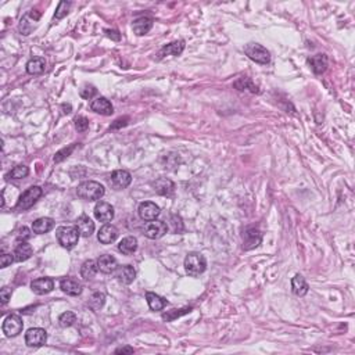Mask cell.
Masks as SVG:
<instances>
[{
	"instance_id": "2",
	"label": "cell",
	"mask_w": 355,
	"mask_h": 355,
	"mask_svg": "<svg viewBox=\"0 0 355 355\" xmlns=\"http://www.w3.org/2000/svg\"><path fill=\"white\" fill-rule=\"evenodd\" d=\"M183 265H185L186 274L189 275V276L196 278V276H200V275L206 272V269H207V261H206V257H204L203 254L193 251L189 252V254L186 255L185 264H183Z\"/></svg>"
},
{
	"instance_id": "5",
	"label": "cell",
	"mask_w": 355,
	"mask_h": 355,
	"mask_svg": "<svg viewBox=\"0 0 355 355\" xmlns=\"http://www.w3.org/2000/svg\"><path fill=\"white\" fill-rule=\"evenodd\" d=\"M244 53L248 59L258 63V64H268L271 61V53L266 50L264 46L258 43H248L244 46Z\"/></svg>"
},
{
	"instance_id": "42",
	"label": "cell",
	"mask_w": 355,
	"mask_h": 355,
	"mask_svg": "<svg viewBox=\"0 0 355 355\" xmlns=\"http://www.w3.org/2000/svg\"><path fill=\"white\" fill-rule=\"evenodd\" d=\"M11 293H13V290L10 287L1 288V290H0V298H1V303L7 304L8 300L11 298Z\"/></svg>"
},
{
	"instance_id": "22",
	"label": "cell",
	"mask_w": 355,
	"mask_h": 355,
	"mask_svg": "<svg viewBox=\"0 0 355 355\" xmlns=\"http://www.w3.org/2000/svg\"><path fill=\"white\" fill-rule=\"evenodd\" d=\"M60 288L68 294V296H79L82 293V284L78 281L75 279H71V278H67V279H63L60 282Z\"/></svg>"
},
{
	"instance_id": "44",
	"label": "cell",
	"mask_w": 355,
	"mask_h": 355,
	"mask_svg": "<svg viewBox=\"0 0 355 355\" xmlns=\"http://www.w3.org/2000/svg\"><path fill=\"white\" fill-rule=\"evenodd\" d=\"M30 237H31V233H30V229H28V228H25V226H24V228L20 229V232H18V240H20V242H25V240H27V239H30Z\"/></svg>"
},
{
	"instance_id": "36",
	"label": "cell",
	"mask_w": 355,
	"mask_h": 355,
	"mask_svg": "<svg viewBox=\"0 0 355 355\" xmlns=\"http://www.w3.org/2000/svg\"><path fill=\"white\" fill-rule=\"evenodd\" d=\"M75 147H76V144H71V146H68V147H64V148H61L60 151H57L56 153V155H54V163H61V161H64L66 160L67 157H70L71 155V153L74 151Z\"/></svg>"
},
{
	"instance_id": "4",
	"label": "cell",
	"mask_w": 355,
	"mask_h": 355,
	"mask_svg": "<svg viewBox=\"0 0 355 355\" xmlns=\"http://www.w3.org/2000/svg\"><path fill=\"white\" fill-rule=\"evenodd\" d=\"M40 196H42V189H40L39 186H31L28 190H25V192L20 196L15 208H17L18 211L30 210V208L36 203L37 200L40 199Z\"/></svg>"
},
{
	"instance_id": "14",
	"label": "cell",
	"mask_w": 355,
	"mask_h": 355,
	"mask_svg": "<svg viewBox=\"0 0 355 355\" xmlns=\"http://www.w3.org/2000/svg\"><path fill=\"white\" fill-rule=\"evenodd\" d=\"M31 288H32V291H34L35 294H37V296H43V294L50 293L53 288H54V282H53V279H50V278H39V279L32 281Z\"/></svg>"
},
{
	"instance_id": "19",
	"label": "cell",
	"mask_w": 355,
	"mask_h": 355,
	"mask_svg": "<svg viewBox=\"0 0 355 355\" xmlns=\"http://www.w3.org/2000/svg\"><path fill=\"white\" fill-rule=\"evenodd\" d=\"M183 49H185V42L183 40L172 42V43L164 46L163 49L157 53V60L164 59L165 56H179V54H182Z\"/></svg>"
},
{
	"instance_id": "33",
	"label": "cell",
	"mask_w": 355,
	"mask_h": 355,
	"mask_svg": "<svg viewBox=\"0 0 355 355\" xmlns=\"http://www.w3.org/2000/svg\"><path fill=\"white\" fill-rule=\"evenodd\" d=\"M190 311H192V307H185V308H180V310L168 311L167 314H163V319L164 320H167V322H171V320H175V319L179 318V317H182V315L189 314Z\"/></svg>"
},
{
	"instance_id": "29",
	"label": "cell",
	"mask_w": 355,
	"mask_h": 355,
	"mask_svg": "<svg viewBox=\"0 0 355 355\" xmlns=\"http://www.w3.org/2000/svg\"><path fill=\"white\" fill-rule=\"evenodd\" d=\"M99 271L97 268V261H93V259H88L85 261L81 266V276L85 279V281H90L95 278V275Z\"/></svg>"
},
{
	"instance_id": "10",
	"label": "cell",
	"mask_w": 355,
	"mask_h": 355,
	"mask_svg": "<svg viewBox=\"0 0 355 355\" xmlns=\"http://www.w3.org/2000/svg\"><path fill=\"white\" fill-rule=\"evenodd\" d=\"M138 213H139V216L143 221L150 222L158 218V215L161 214V210L153 201H144V203H142L141 206H139Z\"/></svg>"
},
{
	"instance_id": "30",
	"label": "cell",
	"mask_w": 355,
	"mask_h": 355,
	"mask_svg": "<svg viewBox=\"0 0 355 355\" xmlns=\"http://www.w3.org/2000/svg\"><path fill=\"white\" fill-rule=\"evenodd\" d=\"M146 300H147L148 307L151 311H161L168 304V301L164 300L163 297H160L155 293H151V291L146 293Z\"/></svg>"
},
{
	"instance_id": "12",
	"label": "cell",
	"mask_w": 355,
	"mask_h": 355,
	"mask_svg": "<svg viewBox=\"0 0 355 355\" xmlns=\"http://www.w3.org/2000/svg\"><path fill=\"white\" fill-rule=\"evenodd\" d=\"M95 216L97 221L108 223L114 218V207L106 201H99L95 207Z\"/></svg>"
},
{
	"instance_id": "37",
	"label": "cell",
	"mask_w": 355,
	"mask_h": 355,
	"mask_svg": "<svg viewBox=\"0 0 355 355\" xmlns=\"http://www.w3.org/2000/svg\"><path fill=\"white\" fill-rule=\"evenodd\" d=\"M74 125H75V129L78 131V132H86L89 129V119L86 117H82V115H78V117H75L74 119Z\"/></svg>"
},
{
	"instance_id": "38",
	"label": "cell",
	"mask_w": 355,
	"mask_h": 355,
	"mask_svg": "<svg viewBox=\"0 0 355 355\" xmlns=\"http://www.w3.org/2000/svg\"><path fill=\"white\" fill-rule=\"evenodd\" d=\"M79 95H81L82 99L90 100L92 97H95L97 95V89L95 88L93 85H85V86H82V89L79 90Z\"/></svg>"
},
{
	"instance_id": "21",
	"label": "cell",
	"mask_w": 355,
	"mask_h": 355,
	"mask_svg": "<svg viewBox=\"0 0 355 355\" xmlns=\"http://www.w3.org/2000/svg\"><path fill=\"white\" fill-rule=\"evenodd\" d=\"M76 228L79 230L81 236L83 237H90L95 232V222L89 218L88 215H81L78 219H76Z\"/></svg>"
},
{
	"instance_id": "11",
	"label": "cell",
	"mask_w": 355,
	"mask_h": 355,
	"mask_svg": "<svg viewBox=\"0 0 355 355\" xmlns=\"http://www.w3.org/2000/svg\"><path fill=\"white\" fill-rule=\"evenodd\" d=\"M110 182L111 185L114 186V189L122 190V189H125V187L131 185L132 175H131V172H128V171L125 170H117L111 174Z\"/></svg>"
},
{
	"instance_id": "18",
	"label": "cell",
	"mask_w": 355,
	"mask_h": 355,
	"mask_svg": "<svg viewBox=\"0 0 355 355\" xmlns=\"http://www.w3.org/2000/svg\"><path fill=\"white\" fill-rule=\"evenodd\" d=\"M97 268L103 274H114L115 269L118 268V262L110 254H104V255H102L100 258L97 259Z\"/></svg>"
},
{
	"instance_id": "17",
	"label": "cell",
	"mask_w": 355,
	"mask_h": 355,
	"mask_svg": "<svg viewBox=\"0 0 355 355\" xmlns=\"http://www.w3.org/2000/svg\"><path fill=\"white\" fill-rule=\"evenodd\" d=\"M114 275H115L117 281L121 282L122 284H131L136 278V271L131 265H122L115 269Z\"/></svg>"
},
{
	"instance_id": "15",
	"label": "cell",
	"mask_w": 355,
	"mask_h": 355,
	"mask_svg": "<svg viewBox=\"0 0 355 355\" xmlns=\"http://www.w3.org/2000/svg\"><path fill=\"white\" fill-rule=\"evenodd\" d=\"M90 108H92V111H95V112L100 114V115H106V117H108V115H111L114 112V107L110 103V100H107L106 97L102 96L96 97L90 103Z\"/></svg>"
},
{
	"instance_id": "46",
	"label": "cell",
	"mask_w": 355,
	"mask_h": 355,
	"mask_svg": "<svg viewBox=\"0 0 355 355\" xmlns=\"http://www.w3.org/2000/svg\"><path fill=\"white\" fill-rule=\"evenodd\" d=\"M115 353H117V354H119V353H129V354H132L133 348L132 347H122V348H118V350H115Z\"/></svg>"
},
{
	"instance_id": "1",
	"label": "cell",
	"mask_w": 355,
	"mask_h": 355,
	"mask_svg": "<svg viewBox=\"0 0 355 355\" xmlns=\"http://www.w3.org/2000/svg\"><path fill=\"white\" fill-rule=\"evenodd\" d=\"M104 186L100 185L99 182L95 180H86V182H82L81 185H78L76 187V194L78 197H81L82 200H86V201H97L104 196Z\"/></svg>"
},
{
	"instance_id": "31",
	"label": "cell",
	"mask_w": 355,
	"mask_h": 355,
	"mask_svg": "<svg viewBox=\"0 0 355 355\" xmlns=\"http://www.w3.org/2000/svg\"><path fill=\"white\" fill-rule=\"evenodd\" d=\"M233 86L237 89V90H250L251 93H259L258 88L252 83V81L250 78H239L235 83H233Z\"/></svg>"
},
{
	"instance_id": "9",
	"label": "cell",
	"mask_w": 355,
	"mask_h": 355,
	"mask_svg": "<svg viewBox=\"0 0 355 355\" xmlns=\"http://www.w3.org/2000/svg\"><path fill=\"white\" fill-rule=\"evenodd\" d=\"M22 327H24V323H22V319L18 315H8L3 322V333L7 337L18 336L22 332Z\"/></svg>"
},
{
	"instance_id": "13",
	"label": "cell",
	"mask_w": 355,
	"mask_h": 355,
	"mask_svg": "<svg viewBox=\"0 0 355 355\" xmlns=\"http://www.w3.org/2000/svg\"><path fill=\"white\" fill-rule=\"evenodd\" d=\"M118 237V229L114 226V225H110V223H106L103 225L99 233H97V240L100 242L102 244H111L114 243Z\"/></svg>"
},
{
	"instance_id": "23",
	"label": "cell",
	"mask_w": 355,
	"mask_h": 355,
	"mask_svg": "<svg viewBox=\"0 0 355 355\" xmlns=\"http://www.w3.org/2000/svg\"><path fill=\"white\" fill-rule=\"evenodd\" d=\"M151 28H153V20L148 17H139L132 22V30L138 36L146 35Z\"/></svg>"
},
{
	"instance_id": "35",
	"label": "cell",
	"mask_w": 355,
	"mask_h": 355,
	"mask_svg": "<svg viewBox=\"0 0 355 355\" xmlns=\"http://www.w3.org/2000/svg\"><path fill=\"white\" fill-rule=\"evenodd\" d=\"M28 175H30V168H28L27 165H22V164L14 167V168L11 170V172H10L11 179H24V178H27Z\"/></svg>"
},
{
	"instance_id": "24",
	"label": "cell",
	"mask_w": 355,
	"mask_h": 355,
	"mask_svg": "<svg viewBox=\"0 0 355 355\" xmlns=\"http://www.w3.org/2000/svg\"><path fill=\"white\" fill-rule=\"evenodd\" d=\"M53 228H54V221H53L52 218H47V216L39 218V219H36L32 223V230L36 235H44V233L50 232Z\"/></svg>"
},
{
	"instance_id": "6",
	"label": "cell",
	"mask_w": 355,
	"mask_h": 355,
	"mask_svg": "<svg viewBox=\"0 0 355 355\" xmlns=\"http://www.w3.org/2000/svg\"><path fill=\"white\" fill-rule=\"evenodd\" d=\"M168 225L165 223L164 221H158V219H154V221L147 222L143 228V235L147 237V239H151V240H157V239H161V237L168 232Z\"/></svg>"
},
{
	"instance_id": "8",
	"label": "cell",
	"mask_w": 355,
	"mask_h": 355,
	"mask_svg": "<svg viewBox=\"0 0 355 355\" xmlns=\"http://www.w3.org/2000/svg\"><path fill=\"white\" fill-rule=\"evenodd\" d=\"M47 341V333L42 327H34L25 333V344L31 348L42 347Z\"/></svg>"
},
{
	"instance_id": "39",
	"label": "cell",
	"mask_w": 355,
	"mask_h": 355,
	"mask_svg": "<svg viewBox=\"0 0 355 355\" xmlns=\"http://www.w3.org/2000/svg\"><path fill=\"white\" fill-rule=\"evenodd\" d=\"M70 7H71V3H70V1H61L59 4V7H57V10H56L54 20H61V18H64V17L68 14Z\"/></svg>"
},
{
	"instance_id": "41",
	"label": "cell",
	"mask_w": 355,
	"mask_h": 355,
	"mask_svg": "<svg viewBox=\"0 0 355 355\" xmlns=\"http://www.w3.org/2000/svg\"><path fill=\"white\" fill-rule=\"evenodd\" d=\"M14 261L15 259L13 254H3V255L0 257V266H1V268H7V266L11 265Z\"/></svg>"
},
{
	"instance_id": "26",
	"label": "cell",
	"mask_w": 355,
	"mask_h": 355,
	"mask_svg": "<svg viewBox=\"0 0 355 355\" xmlns=\"http://www.w3.org/2000/svg\"><path fill=\"white\" fill-rule=\"evenodd\" d=\"M308 283L305 282L301 275H296L293 279H291V290L293 293L298 297H304L308 293Z\"/></svg>"
},
{
	"instance_id": "40",
	"label": "cell",
	"mask_w": 355,
	"mask_h": 355,
	"mask_svg": "<svg viewBox=\"0 0 355 355\" xmlns=\"http://www.w3.org/2000/svg\"><path fill=\"white\" fill-rule=\"evenodd\" d=\"M171 230L174 233H180L183 232V222H182V218L179 215H172L171 216Z\"/></svg>"
},
{
	"instance_id": "27",
	"label": "cell",
	"mask_w": 355,
	"mask_h": 355,
	"mask_svg": "<svg viewBox=\"0 0 355 355\" xmlns=\"http://www.w3.org/2000/svg\"><path fill=\"white\" fill-rule=\"evenodd\" d=\"M136 250H138V240H136V237L128 236L119 242L118 251L122 252L124 255H131Z\"/></svg>"
},
{
	"instance_id": "3",
	"label": "cell",
	"mask_w": 355,
	"mask_h": 355,
	"mask_svg": "<svg viewBox=\"0 0 355 355\" xmlns=\"http://www.w3.org/2000/svg\"><path fill=\"white\" fill-rule=\"evenodd\" d=\"M79 236H81V233L76 226H60L56 230L57 242L61 247H64L67 250L72 248L78 244Z\"/></svg>"
},
{
	"instance_id": "47",
	"label": "cell",
	"mask_w": 355,
	"mask_h": 355,
	"mask_svg": "<svg viewBox=\"0 0 355 355\" xmlns=\"http://www.w3.org/2000/svg\"><path fill=\"white\" fill-rule=\"evenodd\" d=\"M63 110H64V114H70L71 112V106L70 104H63Z\"/></svg>"
},
{
	"instance_id": "20",
	"label": "cell",
	"mask_w": 355,
	"mask_h": 355,
	"mask_svg": "<svg viewBox=\"0 0 355 355\" xmlns=\"http://www.w3.org/2000/svg\"><path fill=\"white\" fill-rule=\"evenodd\" d=\"M153 187H154V190L160 196H167V197H170L174 194L175 192V185H174V182L171 180V179H167V178H160V179H157L155 182H153Z\"/></svg>"
},
{
	"instance_id": "34",
	"label": "cell",
	"mask_w": 355,
	"mask_h": 355,
	"mask_svg": "<svg viewBox=\"0 0 355 355\" xmlns=\"http://www.w3.org/2000/svg\"><path fill=\"white\" fill-rule=\"evenodd\" d=\"M75 320H76V315H75L74 312H71V311H67L64 314H61L59 318V323L61 327H70V326H72L75 323Z\"/></svg>"
},
{
	"instance_id": "7",
	"label": "cell",
	"mask_w": 355,
	"mask_h": 355,
	"mask_svg": "<svg viewBox=\"0 0 355 355\" xmlns=\"http://www.w3.org/2000/svg\"><path fill=\"white\" fill-rule=\"evenodd\" d=\"M262 242V233L255 226H248L243 230V248L246 251L258 247Z\"/></svg>"
},
{
	"instance_id": "32",
	"label": "cell",
	"mask_w": 355,
	"mask_h": 355,
	"mask_svg": "<svg viewBox=\"0 0 355 355\" xmlns=\"http://www.w3.org/2000/svg\"><path fill=\"white\" fill-rule=\"evenodd\" d=\"M104 303H106V296H104L103 293H100V291L95 293L93 296L89 298V307L93 311L102 310Z\"/></svg>"
},
{
	"instance_id": "25",
	"label": "cell",
	"mask_w": 355,
	"mask_h": 355,
	"mask_svg": "<svg viewBox=\"0 0 355 355\" xmlns=\"http://www.w3.org/2000/svg\"><path fill=\"white\" fill-rule=\"evenodd\" d=\"M32 247H31L30 243H27V242H20V243L17 244V247L14 248V252H13V255H14V259L17 262H22V261H27L28 258H31V255H32Z\"/></svg>"
},
{
	"instance_id": "43",
	"label": "cell",
	"mask_w": 355,
	"mask_h": 355,
	"mask_svg": "<svg viewBox=\"0 0 355 355\" xmlns=\"http://www.w3.org/2000/svg\"><path fill=\"white\" fill-rule=\"evenodd\" d=\"M128 121L129 118L128 117H124V118H118L112 125H111L110 129H118V128H122V126H126L128 125Z\"/></svg>"
},
{
	"instance_id": "45",
	"label": "cell",
	"mask_w": 355,
	"mask_h": 355,
	"mask_svg": "<svg viewBox=\"0 0 355 355\" xmlns=\"http://www.w3.org/2000/svg\"><path fill=\"white\" fill-rule=\"evenodd\" d=\"M106 34H107V36L111 37V39H114V40H119V39H121V35L118 34V31L107 30L106 31Z\"/></svg>"
},
{
	"instance_id": "16",
	"label": "cell",
	"mask_w": 355,
	"mask_h": 355,
	"mask_svg": "<svg viewBox=\"0 0 355 355\" xmlns=\"http://www.w3.org/2000/svg\"><path fill=\"white\" fill-rule=\"evenodd\" d=\"M308 64L311 66V70L314 71V74L322 75L327 70L329 66V60L326 54H315V56H311L308 59Z\"/></svg>"
},
{
	"instance_id": "28",
	"label": "cell",
	"mask_w": 355,
	"mask_h": 355,
	"mask_svg": "<svg viewBox=\"0 0 355 355\" xmlns=\"http://www.w3.org/2000/svg\"><path fill=\"white\" fill-rule=\"evenodd\" d=\"M44 70H46V61L42 57H35V59H31L27 63V72L30 75H39L43 74Z\"/></svg>"
}]
</instances>
